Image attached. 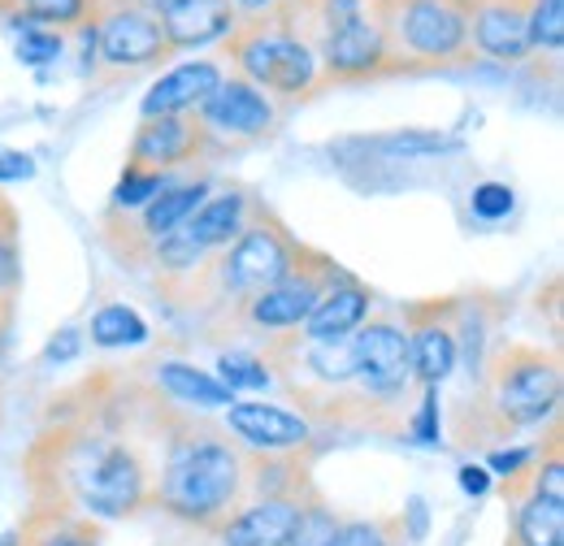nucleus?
Segmentation results:
<instances>
[{"label": "nucleus", "mask_w": 564, "mask_h": 546, "mask_svg": "<svg viewBox=\"0 0 564 546\" xmlns=\"http://www.w3.org/2000/svg\"><path fill=\"white\" fill-rule=\"evenodd\" d=\"M243 490H248V465L239 447H230L213 429H192L170 443L152 503H161L170 516L187 525L217 529L243 503Z\"/></svg>", "instance_id": "f257e3e1"}, {"label": "nucleus", "mask_w": 564, "mask_h": 546, "mask_svg": "<svg viewBox=\"0 0 564 546\" xmlns=\"http://www.w3.org/2000/svg\"><path fill=\"white\" fill-rule=\"evenodd\" d=\"M62 485L78 516L122 521L152 503V473L135 447L113 438H83L62 456Z\"/></svg>", "instance_id": "f03ea898"}, {"label": "nucleus", "mask_w": 564, "mask_h": 546, "mask_svg": "<svg viewBox=\"0 0 564 546\" xmlns=\"http://www.w3.org/2000/svg\"><path fill=\"white\" fill-rule=\"evenodd\" d=\"M556 404H561V364L543 351L512 347L491 382V408L499 425L508 429L543 425L547 416H556Z\"/></svg>", "instance_id": "7ed1b4c3"}, {"label": "nucleus", "mask_w": 564, "mask_h": 546, "mask_svg": "<svg viewBox=\"0 0 564 546\" xmlns=\"http://www.w3.org/2000/svg\"><path fill=\"white\" fill-rule=\"evenodd\" d=\"M387 40L425 62H452L469 44V4L456 0H382Z\"/></svg>", "instance_id": "20e7f679"}, {"label": "nucleus", "mask_w": 564, "mask_h": 546, "mask_svg": "<svg viewBox=\"0 0 564 546\" xmlns=\"http://www.w3.org/2000/svg\"><path fill=\"white\" fill-rule=\"evenodd\" d=\"M235 62L252 87H270L279 96H304L317 83V53L300 35L279 26H252L235 35Z\"/></svg>", "instance_id": "39448f33"}, {"label": "nucleus", "mask_w": 564, "mask_h": 546, "mask_svg": "<svg viewBox=\"0 0 564 546\" xmlns=\"http://www.w3.org/2000/svg\"><path fill=\"white\" fill-rule=\"evenodd\" d=\"M295 270V243L282 234L279 226H243L239 239L226 248L221 265H217V282L226 295H243L252 299L257 291L282 282Z\"/></svg>", "instance_id": "423d86ee"}, {"label": "nucleus", "mask_w": 564, "mask_h": 546, "mask_svg": "<svg viewBox=\"0 0 564 546\" xmlns=\"http://www.w3.org/2000/svg\"><path fill=\"white\" fill-rule=\"evenodd\" d=\"M352 356H356L352 382L369 400H395L409 386V378H413L409 330H400L391 317L365 321L352 339Z\"/></svg>", "instance_id": "0eeeda50"}, {"label": "nucleus", "mask_w": 564, "mask_h": 546, "mask_svg": "<svg viewBox=\"0 0 564 546\" xmlns=\"http://www.w3.org/2000/svg\"><path fill=\"white\" fill-rule=\"evenodd\" d=\"M200 127L205 135L257 139L274 127V100L248 78H221L217 91L200 105Z\"/></svg>", "instance_id": "6e6552de"}, {"label": "nucleus", "mask_w": 564, "mask_h": 546, "mask_svg": "<svg viewBox=\"0 0 564 546\" xmlns=\"http://www.w3.org/2000/svg\"><path fill=\"white\" fill-rule=\"evenodd\" d=\"M96 48H100L105 66L113 69L152 66V62H161L170 53L165 35H161V22L152 13L131 9V4H118L96 22Z\"/></svg>", "instance_id": "1a4fd4ad"}, {"label": "nucleus", "mask_w": 564, "mask_h": 546, "mask_svg": "<svg viewBox=\"0 0 564 546\" xmlns=\"http://www.w3.org/2000/svg\"><path fill=\"white\" fill-rule=\"evenodd\" d=\"M226 429L248 451H261V456H291L313 438V425L300 412L282 408V404H257V400L230 404L226 408Z\"/></svg>", "instance_id": "9d476101"}, {"label": "nucleus", "mask_w": 564, "mask_h": 546, "mask_svg": "<svg viewBox=\"0 0 564 546\" xmlns=\"http://www.w3.org/2000/svg\"><path fill=\"white\" fill-rule=\"evenodd\" d=\"M304 494H257L252 503H239L217 529L221 546H286L295 534Z\"/></svg>", "instance_id": "9b49d317"}, {"label": "nucleus", "mask_w": 564, "mask_h": 546, "mask_svg": "<svg viewBox=\"0 0 564 546\" xmlns=\"http://www.w3.org/2000/svg\"><path fill=\"white\" fill-rule=\"evenodd\" d=\"M387 57H391L387 26H382V18H369V9H365L360 18L322 35V57L317 62L335 78H360V74L382 66Z\"/></svg>", "instance_id": "f8f14e48"}, {"label": "nucleus", "mask_w": 564, "mask_h": 546, "mask_svg": "<svg viewBox=\"0 0 564 546\" xmlns=\"http://www.w3.org/2000/svg\"><path fill=\"white\" fill-rule=\"evenodd\" d=\"M205 127L192 113H165V118H143L140 135L131 143V165L135 170H174L183 161H192L205 148Z\"/></svg>", "instance_id": "ddd939ff"}, {"label": "nucleus", "mask_w": 564, "mask_h": 546, "mask_svg": "<svg viewBox=\"0 0 564 546\" xmlns=\"http://www.w3.org/2000/svg\"><path fill=\"white\" fill-rule=\"evenodd\" d=\"M322 291H326V286H322L317 273L295 265L282 282L257 291V295L248 299V321H252L257 330H300V326L308 321L313 304L322 299Z\"/></svg>", "instance_id": "4468645a"}, {"label": "nucleus", "mask_w": 564, "mask_h": 546, "mask_svg": "<svg viewBox=\"0 0 564 546\" xmlns=\"http://www.w3.org/2000/svg\"><path fill=\"white\" fill-rule=\"evenodd\" d=\"M165 48H200L221 35H235V4L230 0H174L161 18Z\"/></svg>", "instance_id": "2eb2a0df"}, {"label": "nucleus", "mask_w": 564, "mask_h": 546, "mask_svg": "<svg viewBox=\"0 0 564 546\" xmlns=\"http://www.w3.org/2000/svg\"><path fill=\"white\" fill-rule=\"evenodd\" d=\"M221 83V69L213 62H187L161 74L152 83V91L143 96V118H165V113H200V105L209 100Z\"/></svg>", "instance_id": "dca6fc26"}, {"label": "nucleus", "mask_w": 564, "mask_h": 546, "mask_svg": "<svg viewBox=\"0 0 564 546\" xmlns=\"http://www.w3.org/2000/svg\"><path fill=\"white\" fill-rule=\"evenodd\" d=\"M243 226H248V196L243 192H217V196H205V205L187 217L183 234L200 252H226Z\"/></svg>", "instance_id": "f3484780"}, {"label": "nucleus", "mask_w": 564, "mask_h": 546, "mask_svg": "<svg viewBox=\"0 0 564 546\" xmlns=\"http://www.w3.org/2000/svg\"><path fill=\"white\" fill-rule=\"evenodd\" d=\"M469 35L478 40L482 53L499 62H521L530 53V31H525V9L512 0H491L478 13H469Z\"/></svg>", "instance_id": "a211bd4d"}, {"label": "nucleus", "mask_w": 564, "mask_h": 546, "mask_svg": "<svg viewBox=\"0 0 564 546\" xmlns=\"http://www.w3.org/2000/svg\"><path fill=\"white\" fill-rule=\"evenodd\" d=\"M369 321V291L356 282L326 286L304 321V339H348Z\"/></svg>", "instance_id": "6ab92c4d"}, {"label": "nucleus", "mask_w": 564, "mask_h": 546, "mask_svg": "<svg viewBox=\"0 0 564 546\" xmlns=\"http://www.w3.org/2000/svg\"><path fill=\"white\" fill-rule=\"evenodd\" d=\"M205 196H209V183H183V187H165L156 200L140 208V234L152 243V252L187 226V217L205 205Z\"/></svg>", "instance_id": "aec40b11"}, {"label": "nucleus", "mask_w": 564, "mask_h": 546, "mask_svg": "<svg viewBox=\"0 0 564 546\" xmlns=\"http://www.w3.org/2000/svg\"><path fill=\"white\" fill-rule=\"evenodd\" d=\"M409 356H413V373L422 378L425 386H443L460 360V347H456V330L443 326V321H422L413 335H409Z\"/></svg>", "instance_id": "412c9836"}, {"label": "nucleus", "mask_w": 564, "mask_h": 546, "mask_svg": "<svg viewBox=\"0 0 564 546\" xmlns=\"http://www.w3.org/2000/svg\"><path fill=\"white\" fill-rule=\"evenodd\" d=\"M156 382L165 386L170 400L187 404V408H230L235 395L196 364H183V360H161L156 364Z\"/></svg>", "instance_id": "4be33fe9"}, {"label": "nucleus", "mask_w": 564, "mask_h": 546, "mask_svg": "<svg viewBox=\"0 0 564 546\" xmlns=\"http://www.w3.org/2000/svg\"><path fill=\"white\" fill-rule=\"evenodd\" d=\"M512 546H564V503L525 494L512 512Z\"/></svg>", "instance_id": "5701e85b"}, {"label": "nucleus", "mask_w": 564, "mask_h": 546, "mask_svg": "<svg viewBox=\"0 0 564 546\" xmlns=\"http://www.w3.org/2000/svg\"><path fill=\"white\" fill-rule=\"evenodd\" d=\"M96 529H91V521L87 516H78V512H62V507H53V512H35L22 529H18V546H96Z\"/></svg>", "instance_id": "b1692460"}, {"label": "nucleus", "mask_w": 564, "mask_h": 546, "mask_svg": "<svg viewBox=\"0 0 564 546\" xmlns=\"http://www.w3.org/2000/svg\"><path fill=\"white\" fill-rule=\"evenodd\" d=\"M304 369L326 391L348 386L356 373L352 339H304Z\"/></svg>", "instance_id": "393cba45"}, {"label": "nucleus", "mask_w": 564, "mask_h": 546, "mask_svg": "<svg viewBox=\"0 0 564 546\" xmlns=\"http://www.w3.org/2000/svg\"><path fill=\"white\" fill-rule=\"evenodd\" d=\"M356 148L373 152V156H391V161H417V156H438V152H456L460 139L434 135V131H395L382 139H360Z\"/></svg>", "instance_id": "a878e982"}, {"label": "nucleus", "mask_w": 564, "mask_h": 546, "mask_svg": "<svg viewBox=\"0 0 564 546\" xmlns=\"http://www.w3.org/2000/svg\"><path fill=\"white\" fill-rule=\"evenodd\" d=\"M91 342L96 347H140L148 342V321L131 304H105L91 317Z\"/></svg>", "instance_id": "bb28decb"}, {"label": "nucleus", "mask_w": 564, "mask_h": 546, "mask_svg": "<svg viewBox=\"0 0 564 546\" xmlns=\"http://www.w3.org/2000/svg\"><path fill=\"white\" fill-rule=\"evenodd\" d=\"M335 534H339V516H335L322 499L304 494V507H300L295 534H291V543L286 546H335Z\"/></svg>", "instance_id": "cd10ccee"}, {"label": "nucleus", "mask_w": 564, "mask_h": 546, "mask_svg": "<svg viewBox=\"0 0 564 546\" xmlns=\"http://www.w3.org/2000/svg\"><path fill=\"white\" fill-rule=\"evenodd\" d=\"M217 382L235 395V391H265L270 386V364L257 360V356H243V351H226L217 360Z\"/></svg>", "instance_id": "c85d7f7f"}, {"label": "nucleus", "mask_w": 564, "mask_h": 546, "mask_svg": "<svg viewBox=\"0 0 564 546\" xmlns=\"http://www.w3.org/2000/svg\"><path fill=\"white\" fill-rule=\"evenodd\" d=\"M165 187H170V178H165V174L127 165L122 183L113 187V208H118V212H140V208L148 205V200H156V196H161Z\"/></svg>", "instance_id": "c756f323"}, {"label": "nucleus", "mask_w": 564, "mask_h": 546, "mask_svg": "<svg viewBox=\"0 0 564 546\" xmlns=\"http://www.w3.org/2000/svg\"><path fill=\"white\" fill-rule=\"evenodd\" d=\"M525 31H530V48L561 53V44H564V0H534V9L525 13Z\"/></svg>", "instance_id": "7c9ffc66"}, {"label": "nucleus", "mask_w": 564, "mask_h": 546, "mask_svg": "<svg viewBox=\"0 0 564 546\" xmlns=\"http://www.w3.org/2000/svg\"><path fill=\"white\" fill-rule=\"evenodd\" d=\"M13 212L0 208V308L18 295L22 286V256H18V239H13Z\"/></svg>", "instance_id": "2f4dec72"}, {"label": "nucleus", "mask_w": 564, "mask_h": 546, "mask_svg": "<svg viewBox=\"0 0 564 546\" xmlns=\"http://www.w3.org/2000/svg\"><path fill=\"white\" fill-rule=\"evenodd\" d=\"M335 546H400L395 525L382 516H360V521H339Z\"/></svg>", "instance_id": "473e14b6"}, {"label": "nucleus", "mask_w": 564, "mask_h": 546, "mask_svg": "<svg viewBox=\"0 0 564 546\" xmlns=\"http://www.w3.org/2000/svg\"><path fill=\"white\" fill-rule=\"evenodd\" d=\"M22 40H18V62H26V66H48V62H57L62 57V35L57 31H44V26H35V22H26L22 18Z\"/></svg>", "instance_id": "72a5a7b5"}, {"label": "nucleus", "mask_w": 564, "mask_h": 546, "mask_svg": "<svg viewBox=\"0 0 564 546\" xmlns=\"http://www.w3.org/2000/svg\"><path fill=\"white\" fill-rule=\"evenodd\" d=\"M26 22H53V26H70L87 13V0H18Z\"/></svg>", "instance_id": "f704fd0d"}, {"label": "nucleus", "mask_w": 564, "mask_h": 546, "mask_svg": "<svg viewBox=\"0 0 564 546\" xmlns=\"http://www.w3.org/2000/svg\"><path fill=\"white\" fill-rule=\"evenodd\" d=\"M469 208L482 221H499V217L512 212V187H503V183H478L474 196H469Z\"/></svg>", "instance_id": "c9c22d12"}, {"label": "nucleus", "mask_w": 564, "mask_h": 546, "mask_svg": "<svg viewBox=\"0 0 564 546\" xmlns=\"http://www.w3.org/2000/svg\"><path fill=\"white\" fill-rule=\"evenodd\" d=\"M413 438L422 443V447H438V386H425L422 404L413 412Z\"/></svg>", "instance_id": "e433bc0d"}, {"label": "nucleus", "mask_w": 564, "mask_h": 546, "mask_svg": "<svg viewBox=\"0 0 564 546\" xmlns=\"http://www.w3.org/2000/svg\"><path fill=\"white\" fill-rule=\"evenodd\" d=\"M530 494H543V499H552V503H564V460H561V451H556V447L547 451L543 469L534 473Z\"/></svg>", "instance_id": "4c0bfd02"}, {"label": "nucleus", "mask_w": 564, "mask_h": 546, "mask_svg": "<svg viewBox=\"0 0 564 546\" xmlns=\"http://www.w3.org/2000/svg\"><path fill=\"white\" fill-rule=\"evenodd\" d=\"M530 460H534V451H530V447H512V451H491L482 469H487L491 478H508V481H512V478H521V469H525Z\"/></svg>", "instance_id": "58836bf2"}, {"label": "nucleus", "mask_w": 564, "mask_h": 546, "mask_svg": "<svg viewBox=\"0 0 564 546\" xmlns=\"http://www.w3.org/2000/svg\"><path fill=\"white\" fill-rule=\"evenodd\" d=\"M26 178H35V161L26 152L0 148V183H26Z\"/></svg>", "instance_id": "ea45409f"}, {"label": "nucleus", "mask_w": 564, "mask_h": 546, "mask_svg": "<svg viewBox=\"0 0 564 546\" xmlns=\"http://www.w3.org/2000/svg\"><path fill=\"white\" fill-rule=\"evenodd\" d=\"M456 478H460V490H465L469 499H487V494H491V485H495V478L482 469V465H460V473H456Z\"/></svg>", "instance_id": "a19ab883"}, {"label": "nucleus", "mask_w": 564, "mask_h": 546, "mask_svg": "<svg viewBox=\"0 0 564 546\" xmlns=\"http://www.w3.org/2000/svg\"><path fill=\"white\" fill-rule=\"evenodd\" d=\"M78 347H83L78 330H62V335H53V342L44 347V360H48V364H66V360L78 356Z\"/></svg>", "instance_id": "79ce46f5"}, {"label": "nucleus", "mask_w": 564, "mask_h": 546, "mask_svg": "<svg viewBox=\"0 0 564 546\" xmlns=\"http://www.w3.org/2000/svg\"><path fill=\"white\" fill-rule=\"evenodd\" d=\"M404 516L413 521L409 538H425V503H422V499H409V512H404Z\"/></svg>", "instance_id": "37998d69"}, {"label": "nucleus", "mask_w": 564, "mask_h": 546, "mask_svg": "<svg viewBox=\"0 0 564 546\" xmlns=\"http://www.w3.org/2000/svg\"><path fill=\"white\" fill-rule=\"evenodd\" d=\"M122 4H131V9H140V13H152V18H161L174 0H122Z\"/></svg>", "instance_id": "c03bdc74"}, {"label": "nucleus", "mask_w": 564, "mask_h": 546, "mask_svg": "<svg viewBox=\"0 0 564 546\" xmlns=\"http://www.w3.org/2000/svg\"><path fill=\"white\" fill-rule=\"evenodd\" d=\"M235 9H248V13H261V9H274L279 0H230Z\"/></svg>", "instance_id": "a18cd8bd"}, {"label": "nucleus", "mask_w": 564, "mask_h": 546, "mask_svg": "<svg viewBox=\"0 0 564 546\" xmlns=\"http://www.w3.org/2000/svg\"><path fill=\"white\" fill-rule=\"evenodd\" d=\"M0 546H18V529H4V534H0Z\"/></svg>", "instance_id": "49530a36"}, {"label": "nucleus", "mask_w": 564, "mask_h": 546, "mask_svg": "<svg viewBox=\"0 0 564 546\" xmlns=\"http://www.w3.org/2000/svg\"><path fill=\"white\" fill-rule=\"evenodd\" d=\"M456 4H469V0H456Z\"/></svg>", "instance_id": "de8ad7c7"}]
</instances>
